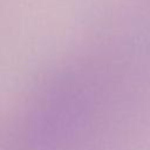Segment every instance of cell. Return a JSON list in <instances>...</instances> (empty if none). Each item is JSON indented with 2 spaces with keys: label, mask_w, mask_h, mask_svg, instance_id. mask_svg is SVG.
<instances>
[]
</instances>
